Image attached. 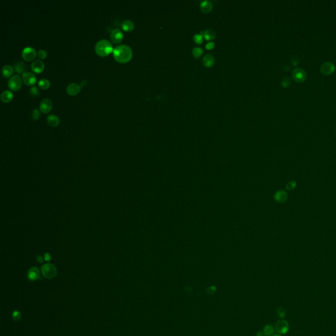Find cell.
Listing matches in <instances>:
<instances>
[{"label": "cell", "mask_w": 336, "mask_h": 336, "mask_svg": "<svg viewBox=\"0 0 336 336\" xmlns=\"http://www.w3.org/2000/svg\"><path fill=\"white\" fill-rule=\"evenodd\" d=\"M113 52L114 59L121 63H125L129 61L133 57L131 48L125 44H121L116 46Z\"/></svg>", "instance_id": "cell-1"}, {"label": "cell", "mask_w": 336, "mask_h": 336, "mask_svg": "<svg viewBox=\"0 0 336 336\" xmlns=\"http://www.w3.org/2000/svg\"><path fill=\"white\" fill-rule=\"evenodd\" d=\"M113 44L109 40L102 39L98 41L95 44V50L97 54L101 57H105L113 51Z\"/></svg>", "instance_id": "cell-2"}, {"label": "cell", "mask_w": 336, "mask_h": 336, "mask_svg": "<svg viewBox=\"0 0 336 336\" xmlns=\"http://www.w3.org/2000/svg\"><path fill=\"white\" fill-rule=\"evenodd\" d=\"M42 272L43 276L47 279L55 278L57 275V268L50 263L45 264L42 267Z\"/></svg>", "instance_id": "cell-3"}, {"label": "cell", "mask_w": 336, "mask_h": 336, "mask_svg": "<svg viewBox=\"0 0 336 336\" xmlns=\"http://www.w3.org/2000/svg\"><path fill=\"white\" fill-rule=\"evenodd\" d=\"M22 79L19 75L13 76L8 80V86L13 91H17L20 89L22 82Z\"/></svg>", "instance_id": "cell-4"}, {"label": "cell", "mask_w": 336, "mask_h": 336, "mask_svg": "<svg viewBox=\"0 0 336 336\" xmlns=\"http://www.w3.org/2000/svg\"><path fill=\"white\" fill-rule=\"evenodd\" d=\"M289 328L288 322L285 320L281 319L278 320L275 324V330L277 333L280 334H286L288 331Z\"/></svg>", "instance_id": "cell-5"}, {"label": "cell", "mask_w": 336, "mask_h": 336, "mask_svg": "<svg viewBox=\"0 0 336 336\" xmlns=\"http://www.w3.org/2000/svg\"><path fill=\"white\" fill-rule=\"evenodd\" d=\"M37 53L32 47H26L22 51V57L26 61H31L35 59Z\"/></svg>", "instance_id": "cell-6"}, {"label": "cell", "mask_w": 336, "mask_h": 336, "mask_svg": "<svg viewBox=\"0 0 336 336\" xmlns=\"http://www.w3.org/2000/svg\"><path fill=\"white\" fill-rule=\"evenodd\" d=\"M307 74L305 71L301 68H295L292 72V78L296 82L301 83L305 80Z\"/></svg>", "instance_id": "cell-7"}, {"label": "cell", "mask_w": 336, "mask_h": 336, "mask_svg": "<svg viewBox=\"0 0 336 336\" xmlns=\"http://www.w3.org/2000/svg\"><path fill=\"white\" fill-rule=\"evenodd\" d=\"M110 38L111 41L115 44L120 43L124 38V34L120 28H115L110 32Z\"/></svg>", "instance_id": "cell-8"}, {"label": "cell", "mask_w": 336, "mask_h": 336, "mask_svg": "<svg viewBox=\"0 0 336 336\" xmlns=\"http://www.w3.org/2000/svg\"><path fill=\"white\" fill-rule=\"evenodd\" d=\"M39 110L43 113H48L53 107V102L50 98H44L39 103Z\"/></svg>", "instance_id": "cell-9"}, {"label": "cell", "mask_w": 336, "mask_h": 336, "mask_svg": "<svg viewBox=\"0 0 336 336\" xmlns=\"http://www.w3.org/2000/svg\"><path fill=\"white\" fill-rule=\"evenodd\" d=\"M22 79L23 82L28 86H32L36 82V77L30 72H25L22 74Z\"/></svg>", "instance_id": "cell-10"}, {"label": "cell", "mask_w": 336, "mask_h": 336, "mask_svg": "<svg viewBox=\"0 0 336 336\" xmlns=\"http://www.w3.org/2000/svg\"><path fill=\"white\" fill-rule=\"evenodd\" d=\"M335 65L331 62H325L320 66V72L324 75H330L335 71Z\"/></svg>", "instance_id": "cell-11"}, {"label": "cell", "mask_w": 336, "mask_h": 336, "mask_svg": "<svg viewBox=\"0 0 336 336\" xmlns=\"http://www.w3.org/2000/svg\"><path fill=\"white\" fill-rule=\"evenodd\" d=\"M31 68L35 73H41L45 68L44 62L40 59H36L32 62Z\"/></svg>", "instance_id": "cell-12"}, {"label": "cell", "mask_w": 336, "mask_h": 336, "mask_svg": "<svg viewBox=\"0 0 336 336\" xmlns=\"http://www.w3.org/2000/svg\"><path fill=\"white\" fill-rule=\"evenodd\" d=\"M81 90V86L76 83H71L66 87V92L70 95H76Z\"/></svg>", "instance_id": "cell-13"}, {"label": "cell", "mask_w": 336, "mask_h": 336, "mask_svg": "<svg viewBox=\"0 0 336 336\" xmlns=\"http://www.w3.org/2000/svg\"><path fill=\"white\" fill-rule=\"evenodd\" d=\"M39 271L37 267H32L28 271L27 273L28 279L31 281L36 280L39 279Z\"/></svg>", "instance_id": "cell-14"}, {"label": "cell", "mask_w": 336, "mask_h": 336, "mask_svg": "<svg viewBox=\"0 0 336 336\" xmlns=\"http://www.w3.org/2000/svg\"><path fill=\"white\" fill-rule=\"evenodd\" d=\"M274 198L277 202L283 203V202H285L286 200H287L288 194L284 190H279L275 193L274 196Z\"/></svg>", "instance_id": "cell-15"}, {"label": "cell", "mask_w": 336, "mask_h": 336, "mask_svg": "<svg viewBox=\"0 0 336 336\" xmlns=\"http://www.w3.org/2000/svg\"><path fill=\"white\" fill-rule=\"evenodd\" d=\"M14 72V67L10 65H4L2 68V74L4 78H9Z\"/></svg>", "instance_id": "cell-16"}, {"label": "cell", "mask_w": 336, "mask_h": 336, "mask_svg": "<svg viewBox=\"0 0 336 336\" xmlns=\"http://www.w3.org/2000/svg\"><path fill=\"white\" fill-rule=\"evenodd\" d=\"M47 122L52 127H57L60 124V119L55 114H49L47 117Z\"/></svg>", "instance_id": "cell-17"}, {"label": "cell", "mask_w": 336, "mask_h": 336, "mask_svg": "<svg viewBox=\"0 0 336 336\" xmlns=\"http://www.w3.org/2000/svg\"><path fill=\"white\" fill-rule=\"evenodd\" d=\"M134 27H135V25H134L133 21L131 20H124L121 23V28L124 31H126V32H131V31L134 29Z\"/></svg>", "instance_id": "cell-18"}, {"label": "cell", "mask_w": 336, "mask_h": 336, "mask_svg": "<svg viewBox=\"0 0 336 336\" xmlns=\"http://www.w3.org/2000/svg\"><path fill=\"white\" fill-rule=\"evenodd\" d=\"M200 9L204 13H208L211 12L213 9V5L211 2L204 1L200 3Z\"/></svg>", "instance_id": "cell-19"}, {"label": "cell", "mask_w": 336, "mask_h": 336, "mask_svg": "<svg viewBox=\"0 0 336 336\" xmlns=\"http://www.w3.org/2000/svg\"><path fill=\"white\" fill-rule=\"evenodd\" d=\"M26 68H27V66H26L24 62L22 61L17 62L14 65V68L16 71V72L19 74H22L23 73H24L26 72L25 70Z\"/></svg>", "instance_id": "cell-20"}, {"label": "cell", "mask_w": 336, "mask_h": 336, "mask_svg": "<svg viewBox=\"0 0 336 336\" xmlns=\"http://www.w3.org/2000/svg\"><path fill=\"white\" fill-rule=\"evenodd\" d=\"M13 94L9 90H4L1 94V100L4 102H9L12 101Z\"/></svg>", "instance_id": "cell-21"}, {"label": "cell", "mask_w": 336, "mask_h": 336, "mask_svg": "<svg viewBox=\"0 0 336 336\" xmlns=\"http://www.w3.org/2000/svg\"><path fill=\"white\" fill-rule=\"evenodd\" d=\"M214 58L211 55H206L203 59V65L206 68L212 67L214 64Z\"/></svg>", "instance_id": "cell-22"}, {"label": "cell", "mask_w": 336, "mask_h": 336, "mask_svg": "<svg viewBox=\"0 0 336 336\" xmlns=\"http://www.w3.org/2000/svg\"><path fill=\"white\" fill-rule=\"evenodd\" d=\"M201 35H204L205 39L206 40H208V41H212V40H213L215 38H216V32H215V31L212 29L207 30L204 34H202Z\"/></svg>", "instance_id": "cell-23"}, {"label": "cell", "mask_w": 336, "mask_h": 336, "mask_svg": "<svg viewBox=\"0 0 336 336\" xmlns=\"http://www.w3.org/2000/svg\"><path fill=\"white\" fill-rule=\"evenodd\" d=\"M275 328L271 324H267L263 328V332L265 336H272L275 332Z\"/></svg>", "instance_id": "cell-24"}, {"label": "cell", "mask_w": 336, "mask_h": 336, "mask_svg": "<svg viewBox=\"0 0 336 336\" xmlns=\"http://www.w3.org/2000/svg\"><path fill=\"white\" fill-rule=\"evenodd\" d=\"M38 86L42 89H47L50 87V82L46 78L40 79L38 81Z\"/></svg>", "instance_id": "cell-25"}, {"label": "cell", "mask_w": 336, "mask_h": 336, "mask_svg": "<svg viewBox=\"0 0 336 336\" xmlns=\"http://www.w3.org/2000/svg\"><path fill=\"white\" fill-rule=\"evenodd\" d=\"M202 53L203 50L200 47H195L193 49V51H192V55H193L195 58H199L202 55Z\"/></svg>", "instance_id": "cell-26"}, {"label": "cell", "mask_w": 336, "mask_h": 336, "mask_svg": "<svg viewBox=\"0 0 336 336\" xmlns=\"http://www.w3.org/2000/svg\"><path fill=\"white\" fill-rule=\"evenodd\" d=\"M281 84L284 87H289L291 84V79L289 77H287V76H286V77H284L282 80Z\"/></svg>", "instance_id": "cell-27"}, {"label": "cell", "mask_w": 336, "mask_h": 336, "mask_svg": "<svg viewBox=\"0 0 336 336\" xmlns=\"http://www.w3.org/2000/svg\"><path fill=\"white\" fill-rule=\"evenodd\" d=\"M37 55L40 59H44L46 58L47 53V51L46 50H44V49H39L37 53Z\"/></svg>", "instance_id": "cell-28"}, {"label": "cell", "mask_w": 336, "mask_h": 336, "mask_svg": "<svg viewBox=\"0 0 336 336\" xmlns=\"http://www.w3.org/2000/svg\"><path fill=\"white\" fill-rule=\"evenodd\" d=\"M276 313H277L278 316H279L280 318H281V319H283V318H284L286 315V312L285 309L284 308H282V307H279V308H278L277 311H276Z\"/></svg>", "instance_id": "cell-29"}, {"label": "cell", "mask_w": 336, "mask_h": 336, "mask_svg": "<svg viewBox=\"0 0 336 336\" xmlns=\"http://www.w3.org/2000/svg\"><path fill=\"white\" fill-rule=\"evenodd\" d=\"M30 94L33 97L38 96L39 94V91L36 86H33L30 88Z\"/></svg>", "instance_id": "cell-30"}, {"label": "cell", "mask_w": 336, "mask_h": 336, "mask_svg": "<svg viewBox=\"0 0 336 336\" xmlns=\"http://www.w3.org/2000/svg\"><path fill=\"white\" fill-rule=\"evenodd\" d=\"M217 292V288L215 286H210L206 289V293L208 295H214Z\"/></svg>", "instance_id": "cell-31"}, {"label": "cell", "mask_w": 336, "mask_h": 336, "mask_svg": "<svg viewBox=\"0 0 336 336\" xmlns=\"http://www.w3.org/2000/svg\"><path fill=\"white\" fill-rule=\"evenodd\" d=\"M194 41L198 44H201L203 42V35L201 34H195L194 35Z\"/></svg>", "instance_id": "cell-32"}, {"label": "cell", "mask_w": 336, "mask_h": 336, "mask_svg": "<svg viewBox=\"0 0 336 336\" xmlns=\"http://www.w3.org/2000/svg\"><path fill=\"white\" fill-rule=\"evenodd\" d=\"M40 117V113L38 109H35L33 110L32 113V118L34 120H38Z\"/></svg>", "instance_id": "cell-33"}, {"label": "cell", "mask_w": 336, "mask_h": 336, "mask_svg": "<svg viewBox=\"0 0 336 336\" xmlns=\"http://www.w3.org/2000/svg\"><path fill=\"white\" fill-rule=\"evenodd\" d=\"M296 183H295V181H290L288 183V184L286 185V189L288 190H292L293 189H294L295 187H296Z\"/></svg>", "instance_id": "cell-34"}, {"label": "cell", "mask_w": 336, "mask_h": 336, "mask_svg": "<svg viewBox=\"0 0 336 336\" xmlns=\"http://www.w3.org/2000/svg\"><path fill=\"white\" fill-rule=\"evenodd\" d=\"M12 317L14 320L19 321L21 319V313L19 311H15L13 312Z\"/></svg>", "instance_id": "cell-35"}, {"label": "cell", "mask_w": 336, "mask_h": 336, "mask_svg": "<svg viewBox=\"0 0 336 336\" xmlns=\"http://www.w3.org/2000/svg\"><path fill=\"white\" fill-rule=\"evenodd\" d=\"M290 62L294 66L297 65L298 62H299V58L296 56H294V57H292V59H291V60H290Z\"/></svg>", "instance_id": "cell-36"}, {"label": "cell", "mask_w": 336, "mask_h": 336, "mask_svg": "<svg viewBox=\"0 0 336 336\" xmlns=\"http://www.w3.org/2000/svg\"><path fill=\"white\" fill-rule=\"evenodd\" d=\"M214 47H215V44L213 42H209L206 44L205 46V48L207 49L208 50H211V49L214 48Z\"/></svg>", "instance_id": "cell-37"}, {"label": "cell", "mask_w": 336, "mask_h": 336, "mask_svg": "<svg viewBox=\"0 0 336 336\" xmlns=\"http://www.w3.org/2000/svg\"><path fill=\"white\" fill-rule=\"evenodd\" d=\"M44 259L46 260V261H49L51 259V255L49 254V253H46L44 254Z\"/></svg>", "instance_id": "cell-38"}, {"label": "cell", "mask_w": 336, "mask_h": 336, "mask_svg": "<svg viewBox=\"0 0 336 336\" xmlns=\"http://www.w3.org/2000/svg\"><path fill=\"white\" fill-rule=\"evenodd\" d=\"M36 259H37V261H38L39 263H42L43 261V257L41 256V255H38Z\"/></svg>", "instance_id": "cell-39"}, {"label": "cell", "mask_w": 336, "mask_h": 336, "mask_svg": "<svg viewBox=\"0 0 336 336\" xmlns=\"http://www.w3.org/2000/svg\"><path fill=\"white\" fill-rule=\"evenodd\" d=\"M264 335H264L263 332H262V331H258V332L256 334V336H264Z\"/></svg>", "instance_id": "cell-40"}, {"label": "cell", "mask_w": 336, "mask_h": 336, "mask_svg": "<svg viewBox=\"0 0 336 336\" xmlns=\"http://www.w3.org/2000/svg\"><path fill=\"white\" fill-rule=\"evenodd\" d=\"M272 336H282V335H277V334H276V335H272Z\"/></svg>", "instance_id": "cell-41"}]
</instances>
